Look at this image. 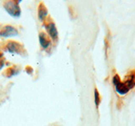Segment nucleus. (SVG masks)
Wrapping results in <instances>:
<instances>
[{
    "label": "nucleus",
    "instance_id": "5",
    "mask_svg": "<svg viewBox=\"0 0 135 126\" xmlns=\"http://www.w3.org/2000/svg\"><path fill=\"white\" fill-rule=\"evenodd\" d=\"M39 40H40L41 45L44 49H46L50 45V41H49V40H47V38L46 37L44 33H41L40 34V35H39Z\"/></svg>",
    "mask_w": 135,
    "mask_h": 126
},
{
    "label": "nucleus",
    "instance_id": "6",
    "mask_svg": "<svg viewBox=\"0 0 135 126\" xmlns=\"http://www.w3.org/2000/svg\"><path fill=\"white\" fill-rule=\"evenodd\" d=\"M21 48V46L15 43V42H10L8 45V50L10 53H19V50Z\"/></svg>",
    "mask_w": 135,
    "mask_h": 126
},
{
    "label": "nucleus",
    "instance_id": "8",
    "mask_svg": "<svg viewBox=\"0 0 135 126\" xmlns=\"http://www.w3.org/2000/svg\"><path fill=\"white\" fill-rule=\"evenodd\" d=\"M112 81H113V84L115 86H117V85H118L120 82H121V80H120V77H119V76L118 75H115L114 76V77H113V79H112Z\"/></svg>",
    "mask_w": 135,
    "mask_h": 126
},
{
    "label": "nucleus",
    "instance_id": "2",
    "mask_svg": "<svg viewBox=\"0 0 135 126\" xmlns=\"http://www.w3.org/2000/svg\"><path fill=\"white\" fill-rule=\"evenodd\" d=\"M18 35V30L13 26H5L0 32V35L3 37H9Z\"/></svg>",
    "mask_w": 135,
    "mask_h": 126
},
{
    "label": "nucleus",
    "instance_id": "7",
    "mask_svg": "<svg viewBox=\"0 0 135 126\" xmlns=\"http://www.w3.org/2000/svg\"><path fill=\"white\" fill-rule=\"evenodd\" d=\"M46 14H47V11H46V8L42 4H41V7L39 8V19L42 20L46 16Z\"/></svg>",
    "mask_w": 135,
    "mask_h": 126
},
{
    "label": "nucleus",
    "instance_id": "9",
    "mask_svg": "<svg viewBox=\"0 0 135 126\" xmlns=\"http://www.w3.org/2000/svg\"><path fill=\"white\" fill-rule=\"evenodd\" d=\"M95 103L96 105H98L100 103V96H99V92L96 89L95 90Z\"/></svg>",
    "mask_w": 135,
    "mask_h": 126
},
{
    "label": "nucleus",
    "instance_id": "1",
    "mask_svg": "<svg viewBox=\"0 0 135 126\" xmlns=\"http://www.w3.org/2000/svg\"><path fill=\"white\" fill-rule=\"evenodd\" d=\"M4 8L11 16L19 17L20 15V8L15 2H6L4 3Z\"/></svg>",
    "mask_w": 135,
    "mask_h": 126
},
{
    "label": "nucleus",
    "instance_id": "3",
    "mask_svg": "<svg viewBox=\"0 0 135 126\" xmlns=\"http://www.w3.org/2000/svg\"><path fill=\"white\" fill-rule=\"evenodd\" d=\"M47 32L49 34L50 37L52 38V40H57V28H56V25H55L54 23H50L47 25Z\"/></svg>",
    "mask_w": 135,
    "mask_h": 126
},
{
    "label": "nucleus",
    "instance_id": "4",
    "mask_svg": "<svg viewBox=\"0 0 135 126\" xmlns=\"http://www.w3.org/2000/svg\"><path fill=\"white\" fill-rule=\"evenodd\" d=\"M129 89L130 88L127 85L126 82H120L118 85L116 86V91L117 92V93H119L121 95L126 94L129 91Z\"/></svg>",
    "mask_w": 135,
    "mask_h": 126
}]
</instances>
